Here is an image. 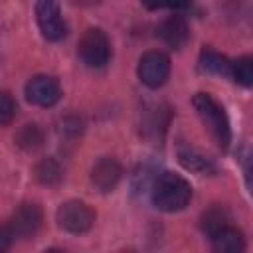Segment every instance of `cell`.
Here are the masks:
<instances>
[{
	"label": "cell",
	"instance_id": "cell-1",
	"mask_svg": "<svg viewBox=\"0 0 253 253\" xmlns=\"http://www.w3.org/2000/svg\"><path fill=\"white\" fill-rule=\"evenodd\" d=\"M192 198V186L174 172H164L152 186V202L162 211H180Z\"/></svg>",
	"mask_w": 253,
	"mask_h": 253
},
{
	"label": "cell",
	"instance_id": "cell-2",
	"mask_svg": "<svg viewBox=\"0 0 253 253\" xmlns=\"http://www.w3.org/2000/svg\"><path fill=\"white\" fill-rule=\"evenodd\" d=\"M192 105H194L198 117L202 119L204 126L208 128V132L213 136V140L221 148H225L231 140V128H229V121H227V115H225L223 107L208 93L194 95Z\"/></svg>",
	"mask_w": 253,
	"mask_h": 253
},
{
	"label": "cell",
	"instance_id": "cell-3",
	"mask_svg": "<svg viewBox=\"0 0 253 253\" xmlns=\"http://www.w3.org/2000/svg\"><path fill=\"white\" fill-rule=\"evenodd\" d=\"M79 57L89 67H105L111 59V42L107 34L99 28H89L83 32L77 43Z\"/></svg>",
	"mask_w": 253,
	"mask_h": 253
},
{
	"label": "cell",
	"instance_id": "cell-4",
	"mask_svg": "<svg viewBox=\"0 0 253 253\" xmlns=\"http://www.w3.org/2000/svg\"><path fill=\"white\" fill-rule=\"evenodd\" d=\"M55 217L61 229H65L67 233H75V235L89 231L95 223V211L85 202H79V200H69L61 204L57 208Z\"/></svg>",
	"mask_w": 253,
	"mask_h": 253
},
{
	"label": "cell",
	"instance_id": "cell-5",
	"mask_svg": "<svg viewBox=\"0 0 253 253\" xmlns=\"http://www.w3.org/2000/svg\"><path fill=\"white\" fill-rule=\"evenodd\" d=\"M138 79L150 87L158 89L166 83L170 75V59L162 51H146L138 61Z\"/></svg>",
	"mask_w": 253,
	"mask_h": 253
},
{
	"label": "cell",
	"instance_id": "cell-6",
	"mask_svg": "<svg viewBox=\"0 0 253 253\" xmlns=\"http://www.w3.org/2000/svg\"><path fill=\"white\" fill-rule=\"evenodd\" d=\"M36 18H38V26L45 40L57 42L67 34V26L61 16L57 0H38L36 2Z\"/></svg>",
	"mask_w": 253,
	"mask_h": 253
},
{
	"label": "cell",
	"instance_id": "cell-7",
	"mask_svg": "<svg viewBox=\"0 0 253 253\" xmlns=\"http://www.w3.org/2000/svg\"><path fill=\"white\" fill-rule=\"evenodd\" d=\"M61 97L59 81L51 75H36L26 83V99L38 107H53Z\"/></svg>",
	"mask_w": 253,
	"mask_h": 253
},
{
	"label": "cell",
	"instance_id": "cell-8",
	"mask_svg": "<svg viewBox=\"0 0 253 253\" xmlns=\"http://www.w3.org/2000/svg\"><path fill=\"white\" fill-rule=\"evenodd\" d=\"M42 219L43 215L38 204H22L8 221V227L14 237H32L40 229Z\"/></svg>",
	"mask_w": 253,
	"mask_h": 253
},
{
	"label": "cell",
	"instance_id": "cell-9",
	"mask_svg": "<svg viewBox=\"0 0 253 253\" xmlns=\"http://www.w3.org/2000/svg\"><path fill=\"white\" fill-rule=\"evenodd\" d=\"M121 174H123V168L121 164L115 160V158H99L91 170V182L95 184L97 190L101 192H111L119 180H121Z\"/></svg>",
	"mask_w": 253,
	"mask_h": 253
},
{
	"label": "cell",
	"instance_id": "cell-10",
	"mask_svg": "<svg viewBox=\"0 0 253 253\" xmlns=\"http://www.w3.org/2000/svg\"><path fill=\"white\" fill-rule=\"evenodd\" d=\"M158 36L166 45H170L174 49H180L188 42L190 30H188V24L182 16H168L158 26Z\"/></svg>",
	"mask_w": 253,
	"mask_h": 253
},
{
	"label": "cell",
	"instance_id": "cell-11",
	"mask_svg": "<svg viewBox=\"0 0 253 253\" xmlns=\"http://www.w3.org/2000/svg\"><path fill=\"white\" fill-rule=\"evenodd\" d=\"M210 239L213 241V247H215L217 251H221V253H239V251H243V247H245V241H243L241 231L235 229V227H231V225L221 227V229H219L215 235H211Z\"/></svg>",
	"mask_w": 253,
	"mask_h": 253
},
{
	"label": "cell",
	"instance_id": "cell-12",
	"mask_svg": "<svg viewBox=\"0 0 253 253\" xmlns=\"http://www.w3.org/2000/svg\"><path fill=\"white\" fill-rule=\"evenodd\" d=\"M200 69L206 73H215V75H229L231 73V61L217 51L204 49L200 55Z\"/></svg>",
	"mask_w": 253,
	"mask_h": 253
},
{
	"label": "cell",
	"instance_id": "cell-13",
	"mask_svg": "<svg viewBox=\"0 0 253 253\" xmlns=\"http://www.w3.org/2000/svg\"><path fill=\"white\" fill-rule=\"evenodd\" d=\"M239 85L249 87L253 83V59L249 55H243L235 61H231V73H229Z\"/></svg>",
	"mask_w": 253,
	"mask_h": 253
},
{
	"label": "cell",
	"instance_id": "cell-14",
	"mask_svg": "<svg viewBox=\"0 0 253 253\" xmlns=\"http://www.w3.org/2000/svg\"><path fill=\"white\" fill-rule=\"evenodd\" d=\"M225 225H229V219H227V213L223 211V210H219V208H211L210 211H206L204 213V217H202V229L211 237V235H215L221 227H225Z\"/></svg>",
	"mask_w": 253,
	"mask_h": 253
},
{
	"label": "cell",
	"instance_id": "cell-15",
	"mask_svg": "<svg viewBox=\"0 0 253 253\" xmlns=\"http://www.w3.org/2000/svg\"><path fill=\"white\" fill-rule=\"evenodd\" d=\"M36 178L47 186L57 184L61 180V168L53 158H45L36 166Z\"/></svg>",
	"mask_w": 253,
	"mask_h": 253
},
{
	"label": "cell",
	"instance_id": "cell-16",
	"mask_svg": "<svg viewBox=\"0 0 253 253\" xmlns=\"http://www.w3.org/2000/svg\"><path fill=\"white\" fill-rule=\"evenodd\" d=\"M42 140H43V132L38 125H26L16 136V142L26 150H36L42 144Z\"/></svg>",
	"mask_w": 253,
	"mask_h": 253
},
{
	"label": "cell",
	"instance_id": "cell-17",
	"mask_svg": "<svg viewBox=\"0 0 253 253\" xmlns=\"http://www.w3.org/2000/svg\"><path fill=\"white\" fill-rule=\"evenodd\" d=\"M16 111H18V107H16L14 97L6 91H0V126L10 125L16 117Z\"/></svg>",
	"mask_w": 253,
	"mask_h": 253
},
{
	"label": "cell",
	"instance_id": "cell-18",
	"mask_svg": "<svg viewBox=\"0 0 253 253\" xmlns=\"http://www.w3.org/2000/svg\"><path fill=\"white\" fill-rule=\"evenodd\" d=\"M148 10H188L192 6V0H140Z\"/></svg>",
	"mask_w": 253,
	"mask_h": 253
},
{
	"label": "cell",
	"instance_id": "cell-19",
	"mask_svg": "<svg viewBox=\"0 0 253 253\" xmlns=\"http://www.w3.org/2000/svg\"><path fill=\"white\" fill-rule=\"evenodd\" d=\"M180 162L186 166V168H190V170H204V168H208V160L206 158H202L200 154H196L194 150H180Z\"/></svg>",
	"mask_w": 253,
	"mask_h": 253
},
{
	"label": "cell",
	"instance_id": "cell-20",
	"mask_svg": "<svg viewBox=\"0 0 253 253\" xmlns=\"http://www.w3.org/2000/svg\"><path fill=\"white\" fill-rule=\"evenodd\" d=\"M12 239H14V235H12L10 227H8V223L6 225H0V251L2 249H8L10 243H12Z\"/></svg>",
	"mask_w": 253,
	"mask_h": 253
}]
</instances>
